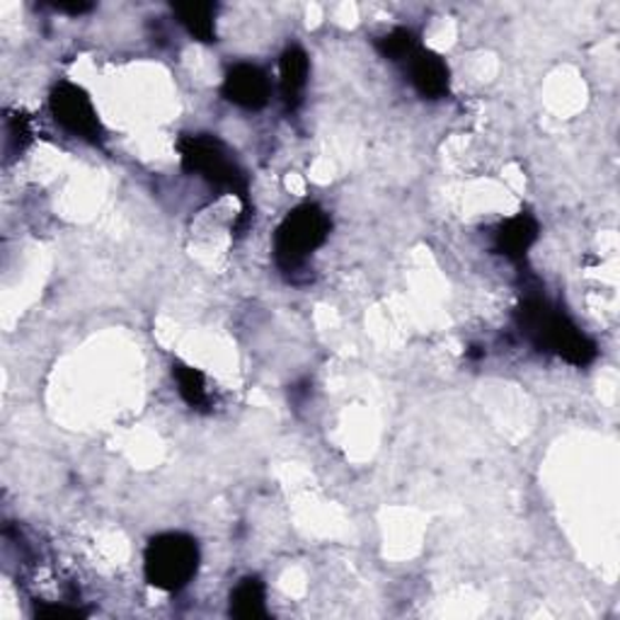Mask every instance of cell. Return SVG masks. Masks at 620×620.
Instances as JSON below:
<instances>
[{
	"label": "cell",
	"instance_id": "cell-1",
	"mask_svg": "<svg viewBox=\"0 0 620 620\" xmlns=\"http://www.w3.org/2000/svg\"><path fill=\"white\" fill-rule=\"evenodd\" d=\"M516 326L538 352L555 354L572 366H589L597 359V344L581 332L560 308L550 306L542 296H526L516 310Z\"/></svg>",
	"mask_w": 620,
	"mask_h": 620
},
{
	"label": "cell",
	"instance_id": "cell-2",
	"mask_svg": "<svg viewBox=\"0 0 620 620\" xmlns=\"http://www.w3.org/2000/svg\"><path fill=\"white\" fill-rule=\"evenodd\" d=\"M179 161H183V170L189 175L202 177L204 183H209L216 189H224L228 194H236L242 204L240 224L250 218V183L245 175L242 165L238 163L236 153H232L221 138L211 134H189L177 141Z\"/></svg>",
	"mask_w": 620,
	"mask_h": 620
},
{
	"label": "cell",
	"instance_id": "cell-3",
	"mask_svg": "<svg viewBox=\"0 0 620 620\" xmlns=\"http://www.w3.org/2000/svg\"><path fill=\"white\" fill-rule=\"evenodd\" d=\"M199 570V546L187 534H161L148 540L144 572L148 585L161 591L185 589Z\"/></svg>",
	"mask_w": 620,
	"mask_h": 620
},
{
	"label": "cell",
	"instance_id": "cell-4",
	"mask_svg": "<svg viewBox=\"0 0 620 620\" xmlns=\"http://www.w3.org/2000/svg\"><path fill=\"white\" fill-rule=\"evenodd\" d=\"M332 221L318 204H301L279 224L275 232V260L283 271H296L318 248L326 245Z\"/></svg>",
	"mask_w": 620,
	"mask_h": 620
},
{
	"label": "cell",
	"instance_id": "cell-5",
	"mask_svg": "<svg viewBox=\"0 0 620 620\" xmlns=\"http://www.w3.org/2000/svg\"><path fill=\"white\" fill-rule=\"evenodd\" d=\"M49 110L63 132H69L75 138H83L87 144H100L102 136H105L93 100L81 85L66 81L54 85L49 95Z\"/></svg>",
	"mask_w": 620,
	"mask_h": 620
},
{
	"label": "cell",
	"instance_id": "cell-6",
	"mask_svg": "<svg viewBox=\"0 0 620 620\" xmlns=\"http://www.w3.org/2000/svg\"><path fill=\"white\" fill-rule=\"evenodd\" d=\"M224 97L236 105L240 110H262L269 102V78L267 73L255 66V63H236L230 66L226 78H224V87H221Z\"/></svg>",
	"mask_w": 620,
	"mask_h": 620
},
{
	"label": "cell",
	"instance_id": "cell-7",
	"mask_svg": "<svg viewBox=\"0 0 620 620\" xmlns=\"http://www.w3.org/2000/svg\"><path fill=\"white\" fill-rule=\"evenodd\" d=\"M407 66H410V81L424 100H442L448 95L451 71L446 66V61L438 54H434V51L417 49L415 54L407 59Z\"/></svg>",
	"mask_w": 620,
	"mask_h": 620
},
{
	"label": "cell",
	"instance_id": "cell-8",
	"mask_svg": "<svg viewBox=\"0 0 620 620\" xmlns=\"http://www.w3.org/2000/svg\"><path fill=\"white\" fill-rule=\"evenodd\" d=\"M538 221L531 214H516L507 221L499 224L495 230V250L499 255L507 257V260L519 262L526 257V252L534 248V242L538 240Z\"/></svg>",
	"mask_w": 620,
	"mask_h": 620
},
{
	"label": "cell",
	"instance_id": "cell-9",
	"mask_svg": "<svg viewBox=\"0 0 620 620\" xmlns=\"http://www.w3.org/2000/svg\"><path fill=\"white\" fill-rule=\"evenodd\" d=\"M310 75V59L301 46H289L279 61V85L287 107H299Z\"/></svg>",
	"mask_w": 620,
	"mask_h": 620
},
{
	"label": "cell",
	"instance_id": "cell-10",
	"mask_svg": "<svg viewBox=\"0 0 620 620\" xmlns=\"http://www.w3.org/2000/svg\"><path fill=\"white\" fill-rule=\"evenodd\" d=\"M230 616L240 620H257L267 618V589L262 579L245 577L238 581V587L230 591Z\"/></svg>",
	"mask_w": 620,
	"mask_h": 620
},
{
	"label": "cell",
	"instance_id": "cell-11",
	"mask_svg": "<svg viewBox=\"0 0 620 620\" xmlns=\"http://www.w3.org/2000/svg\"><path fill=\"white\" fill-rule=\"evenodd\" d=\"M177 22L199 42H216V6L214 3H177L173 6Z\"/></svg>",
	"mask_w": 620,
	"mask_h": 620
},
{
	"label": "cell",
	"instance_id": "cell-12",
	"mask_svg": "<svg viewBox=\"0 0 620 620\" xmlns=\"http://www.w3.org/2000/svg\"><path fill=\"white\" fill-rule=\"evenodd\" d=\"M173 379L177 383V393L183 395V400L189 407H194V410L209 407V403H211L209 385H206V379L199 369L187 366V364H175Z\"/></svg>",
	"mask_w": 620,
	"mask_h": 620
},
{
	"label": "cell",
	"instance_id": "cell-13",
	"mask_svg": "<svg viewBox=\"0 0 620 620\" xmlns=\"http://www.w3.org/2000/svg\"><path fill=\"white\" fill-rule=\"evenodd\" d=\"M376 49L388 61H407L420 49V42L410 28H395L376 39Z\"/></svg>",
	"mask_w": 620,
	"mask_h": 620
},
{
	"label": "cell",
	"instance_id": "cell-14",
	"mask_svg": "<svg viewBox=\"0 0 620 620\" xmlns=\"http://www.w3.org/2000/svg\"><path fill=\"white\" fill-rule=\"evenodd\" d=\"M8 141H12L20 151L32 141V132H30V122L24 120L22 114L8 116Z\"/></svg>",
	"mask_w": 620,
	"mask_h": 620
},
{
	"label": "cell",
	"instance_id": "cell-15",
	"mask_svg": "<svg viewBox=\"0 0 620 620\" xmlns=\"http://www.w3.org/2000/svg\"><path fill=\"white\" fill-rule=\"evenodd\" d=\"M37 616L42 618H81L83 611L71 609V606H37Z\"/></svg>",
	"mask_w": 620,
	"mask_h": 620
},
{
	"label": "cell",
	"instance_id": "cell-16",
	"mask_svg": "<svg viewBox=\"0 0 620 620\" xmlns=\"http://www.w3.org/2000/svg\"><path fill=\"white\" fill-rule=\"evenodd\" d=\"M54 8L61 10V12H71V16H83V12L93 10V6H87V3H78V6H54Z\"/></svg>",
	"mask_w": 620,
	"mask_h": 620
}]
</instances>
